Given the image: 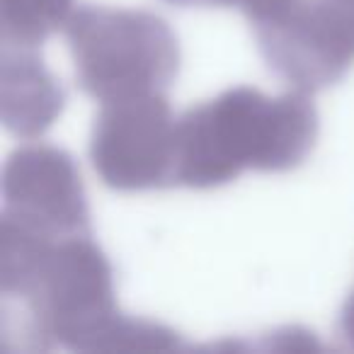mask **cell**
<instances>
[{
	"label": "cell",
	"instance_id": "8",
	"mask_svg": "<svg viewBox=\"0 0 354 354\" xmlns=\"http://www.w3.org/2000/svg\"><path fill=\"white\" fill-rule=\"evenodd\" d=\"M73 15V0H0V39L37 49Z\"/></svg>",
	"mask_w": 354,
	"mask_h": 354
},
{
	"label": "cell",
	"instance_id": "4",
	"mask_svg": "<svg viewBox=\"0 0 354 354\" xmlns=\"http://www.w3.org/2000/svg\"><path fill=\"white\" fill-rule=\"evenodd\" d=\"M175 131L162 93L102 102L90 136V160L102 183L117 192L172 185Z\"/></svg>",
	"mask_w": 354,
	"mask_h": 354
},
{
	"label": "cell",
	"instance_id": "6",
	"mask_svg": "<svg viewBox=\"0 0 354 354\" xmlns=\"http://www.w3.org/2000/svg\"><path fill=\"white\" fill-rule=\"evenodd\" d=\"M3 212L54 238L88 233V199L73 156L35 143L12 151L3 167Z\"/></svg>",
	"mask_w": 354,
	"mask_h": 354
},
{
	"label": "cell",
	"instance_id": "9",
	"mask_svg": "<svg viewBox=\"0 0 354 354\" xmlns=\"http://www.w3.org/2000/svg\"><path fill=\"white\" fill-rule=\"evenodd\" d=\"M170 6L180 8H241L243 15L252 12L260 0H165Z\"/></svg>",
	"mask_w": 354,
	"mask_h": 354
},
{
	"label": "cell",
	"instance_id": "1",
	"mask_svg": "<svg viewBox=\"0 0 354 354\" xmlns=\"http://www.w3.org/2000/svg\"><path fill=\"white\" fill-rule=\"evenodd\" d=\"M3 335L20 349L51 342L78 352H170L180 335L119 313L107 255L90 233L54 238L0 214Z\"/></svg>",
	"mask_w": 354,
	"mask_h": 354
},
{
	"label": "cell",
	"instance_id": "2",
	"mask_svg": "<svg viewBox=\"0 0 354 354\" xmlns=\"http://www.w3.org/2000/svg\"><path fill=\"white\" fill-rule=\"evenodd\" d=\"M315 138L318 112L308 93L267 97L241 85L177 119L172 185L212 189L233 183L243 170H294Z\"/></svg>",
	"mask_w": 354,
	"mask_h": 354
},
{
	"label": "cell",
	"instance_id": "3",
	"mask_svg": "<svg viewBox=\"0 0 354 354\" xmlns=\"http://www.w3.org/2000/svg\"><path fill=\"white\" fill-rule=\"evenodd\" d=\"M64 30L80 90L100 102L162 93L180 71L175 32L153 12L80 6Z\"/></svg>",
	"mask_w": 354,
	"mask_h": 354
},
{
	"label": "cell",
	"instance_id": "10",
	"mask_svg": "<svg viewBox=\"0 0 354 354\" xmlns=\"http://www.w3.org/2000/svg\"><path fill=\"white\" fill-rule=\"evenodd\" d=\"M339 333L354 347V291L349 294L347 304H344L342 313H339Z\"/></svg>",
	"mask_w": 354,
	"mask_h": 354
},
{
	"label": "cell",
	"instance_id": "5",
	"mask_svg": "<svg viewBox=\"0 0 354 354\" xmlns=\"http://www.w3.org/2000/svg\"><path fill=\"white\" fill-rule=\"evenodd\" d=\"M257 46L281 80L315 93L352 68L354 20L330 0H301L281 20L257 27Z\"/></svg>",
	"mask_w": 354,
	"mask_h": 354
},
{
	"label": "cell",
	"instance_id": "11",
	"mask_svg": "<svg viewBox=\"0 0 354 354\" xmlns=\"http://www.w3.org/2000/svg\"><path fill=\"white\" fill-rule=\"evenodd\" d=\"M330 3H333V6H337L339 10L347 12V15L354 20V0H330Z\"/></svg>",
	"mask_w": 354,
	"mask_h": 354
},
{
	"label": "cell",
	"instance_id": "7",
	"mask_svg": "<svg viewBox=\"0 0 354 354\" xmlns=\"http://www.w3.org/2000/svg\"><path fill=\"white\" fill-rule=\"evenodd\" d=\"M66 102L59 80L35 49L3 44L0 51V114L3 127L20 138H37L56 122Z\"/></svg>",
	"mask_w": 354,
	"mask_h": 354
}]
</instances>
